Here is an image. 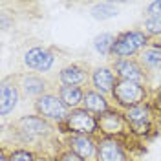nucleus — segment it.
<instances>
[{"label":"nucleus","mask_w":161,"mask_h":161,"mask_svg":"<svg viewBox=\"0 0 161 161\" xmlns=\"http://www.w3.org/2000/svg\"><path fill=\"white\" fill-rule=\"evenodd\" d=\"M115 103L123 106V108H134L143 104V101L147 97V92L141 86V82H134V80H123L119 79L115 82V88L112 92Z\"/></svg>","instance_id":"nucleus-1"},{"label":"nucleus","mask_w":161,"mask_h":161,"mask_svg":"<svg viewBox=\"0 0 161 161\" xmlns=\"http://www.w3.org/2000/svg\"><path fill=\"white\" fill-rule=\"evenodd\" d=\"M147 42H148V37L143 31H125L115 39L112 55L119 59H128L132 55H136L141 48H145Z\"/></svg>","instance_id":"nucleus-2"},{"label":"nucleus","mask_w":161,"mask_h":161,"mask_svg":"<svg viewBox=\"0 0 161 161\" xmlns=\"http://www.w3.org/2000/svg\"><path fill=\"white\" fill-rule=\"evenodd\" d=\"M66 126L68 130L77 134V136H86V134H93L99 126V121L92 115L86 108H75L68 114L66 117Z\"/></svg>","instance_id":"nucleus-3"},{"label":"nucleus","mask_w":161,"mask_h":161,"mask_svg":"<svg viewBox=\"0 0 161 161\" xmlns=\"http://www.w3.org/2000/svg\"><path fill=\"white\" fill-rule=\"evenodd\" d=\"M35 108L39 112V115L42 117H48L53 121H62L68 117V112H66V104L60 101V97L55 95H40L37 103H35Z\"/></svg>","instance_id":"nucleus-4"},{"label":"nucleus","mask_w":161,"mask_h":161,"mask_svg":"<svg viewBox=\"0 0 161 161\" xmlns=\"http://www.w3.org/2000/svg\"><path fill=\"white\" fill-rule=\"evenodd\" d=\"M53 59L55 57H53L51 51L44 50V48H39V46L28 50L26 55H24L26 66L31 68V70H37V71H48L51 68V64H53Z\"/></svg>","instance_id":"nucleus-5"},{"label":"nucleus","mask_w":161,"mask_h":161,"mask_svg":"<svg viewBox=\"0 0 161 161\" xmlns=\"http://www.w3.org/2000/svg\"><path fill=\"white\" fill-rule=\"evenodd\" d=\"M126 119L132 125V130L137 132V134H145L148 130V121H150V108L139 104V106H134L126 110Z\"/></svg>","instance_id":"nucleus-6"},{"label":"nucleus","mask_w":161,"mask_h":161,"mask_svg":"<svg viewBox=\"0 0 161 161\" xmlns=\"http://www.w3.org/2000/svg\"><path fill=\"white\" fill-rule=\"evenodd\" d=\"M17 126H19V130L22 132V134H26L28 137H37V136H42V134H46V132L50 130V125L42 119V117H39V115L22 117V119H19Z\"/></svg>","instance_id":"nucleus-7"},{"label":"nucleus","mask_w":161,"mask_h":161,"mask_svg":"<svg viewBox=\"0 0 161 161\" xmlns=\"http://www.w3.org/2000/svg\"><path fill=\"white\" fill-rule=\"evenodd\" d=\"M114 70L117 71V75H119L123 80L141 82V80L145 79V73H143V70H141V66L132 59H119L117 62H115Z\"/></svg>","instance_id":"nucleus-8"},{"label":"nucleus","mask_w":161,"mask_h":161,"mask_svg":"<svg viewBox=\"0 0 161 161\" xmlns=\"http://www.w3.org/2000/svg\"><path fill=\"white\" fill-rule=\"evenodd\" d=\"M97 159L99 161H126L125 152L117 141L114 139H104L99 143L97 148Z\"/></svg>","instance_id":"nucleus-9"},{"label":"nucleus","mask_w":161,"mask_h":161,"mask_svg":"<svg viewBox=\"0 0 161 161\" xmlns=\"http://www.w3.org/2000/svg\"><path fill=\"white\" fill-rule=\"evenodd\" d=\"M19 103V90L15 84H9V82H2L0 86V114L2 115H8L15 110Z\"/></svg>","instance_id":"nucleus-10"},{"label":"nucleus","mask_w":161,"mask_h":161,"mask_svg":"<svg viewBox=\"0 0 161 161\" xmlns=\"http://www.w3.org/2000/svg\"><path fill=\"white\" fill-rule=\"evenodd\" d=\"M92 82L95 86V90L101 92V93H108V92H114L115 88V75L110 68H97L92 75Z\"/></svg>","instance_id":"nucleus-11"},{"label":"nucleus","mask_w":161,"mask_h":161,"mask_svg":"<svg viewBox=\"0 0 161 161\" xmlns=\"http://www.w3.org/2000/svg\"><path fill=\"white\" fill-rule=\"evenodd\" d=\"M70 147H71V150L75 152L77 156H80L82 159H88V158H92L95 154V145L86 136H71Z\"/></svg>","instance_id":"nucleus-12"},{"label":"nucleus","mask_w":161,"mask_h":161,"mask_svg":"<svg viewBox=\"0 0 161 161\" xmlns=\"http://www.w3.org/2000/svg\"><path fill=\"white\" fill-rule=\"evenodd\" d=\"M99 126L106 134H119L121 130H125V123L117 112H104L99 117Z\"/></svg>","instance_id":"nucleus-13"},{"label":"nucleus","mask_w":161,"mask_h":161,"mask_svg":"<svg viewBox=\"0 0 161 161\" xmlns=\"http://www.w3.org/2000/svg\"><path fill=\"white\" fill-rule=\"evenodd\" d=\"M59 77L64 86H77V84L86 80V71L77 64H71V66H66V68L60 70Z\"/></svg>","instance_id":"nucleus-14"},{"label":"nucleus","mask_w":161,"mask_h":161,"mask_svg":"<svg viewBox=\"0 0 161 161\" xmlns=\"http://www.w3.org/2000/svg\"><path fill=\"white\" fill-rule=\"evenodd\" d=\"M82 103H84V108L88 112H93V114L108 112V103H106V99L101 95L99 92H86Z\"/></svg>","instance_id":"nucleus-15"},{"label":"nucleus","mask_w":161,"mask_h":161,"mask_svg":"<svg viewBox=\"0 0 161 161\" xmlns=\"http://www.w3.org/2000/svg\"><path fill=\"white\" fill-rule=\"evenodd\" d=\"M141 62L148 70H159L161 68V46L159 44H152L148 48H145L143 53H141Z\"/></svg>","instance_id":"nucleus-16"},{"label":"nucleus","mask_w":161,"mask_h":161,"mask_svg":"<svg viewBox=\"0 0 161 161\" xmlns=\"http://www.w3.org/2000/svg\"><path fill=\"white\" fill-rule=\"evenodd\" d=\"M59 97H60V101L66 104V108H68V106L73 108V106H77L79 103H82L84 93H82V90H80L79 86H60Z\"/></svg>","instance_id":"nucleus-17"},{"label":"nucleus","mask_w":161,"mask_h":161,"mask_svg":"<svg viewBox=\"0 0 161 161\" xmlns=\"http://www.w3.org/2000/svg\"><path fill=\"white\" fill-rule=\"evenodd\" d=\"M115 39H117V37H114L112 33H101V35H97V37L93 39V48L99 51L101 55L108 57V55H112Z\"/></svg>","instance_id":"nucleus-18"},{"label":"nucleus","mask_w":161,"mask_h":161,"mask_svg":"<svg viewBox=\"0 0 161 161\" xmlns=\"http://www.w3.org/2000/svg\"><path fill=\"white\" fill-rule=\"evenodd\" d=\"M22 88H24V93L28 97H35V95H40L44 88H46V82L40 79V77H35V75H28L22 80Z\"/></svg>","instance_id":"nucleus-19"},{"label":"nucleus","mask_w":161,"mask_h":161,"mask_svg":"<svg viewBox=\"0 0 161 161\" xmlns=\"http://www.w3.org/2000/svg\"><path fill=\"white\" fill-rule=\"evenodd\" d=\"M117 15V8L110 2H101L92 8V17L95 20H108Z\"/></svg>","instance_id":"nucleus-20"},{"label":"nucleus","mask_w":161,"mask_h":161,"mask_svg":"<svg viewBox=\"0 0 161 161\" xmlns=\"http://www.w3.org/2000/svg\"><path fill=\"white\" fill-rule=\"evenodd\" d=\"M145 30L150 35H161V17H148L145 20Z\"/></svg>","instance_id":"nucleus-21"},{"label":"nucleus","mask_w":161,"mask_h":161,"mask_svg":"<svg viewBox=\"0 0 161 161\" xmlns=\"http://www.w3.org/2000/svg\"><path fill=\"white\" fill-rule=\"evenodd\" d=\"M8 161H35V156L28 150H15Z\"/></svg>","instance_id":"nucleus-22"},{"label":"nucleus","mask_w":161,"mask_h":161,"mask_svg":"<svg viewBox=\"0 0 161 161\" xmlns=\"http://www.w3.org/2000/svg\"><path fill=\"white\" fill-rule=\"evenodd\" d=\"M148 15L150 17H161V0H156L148 6Z\"/></svg>","instance_id":"nucleus-23"},{"label":"nucleus","mask_w":161,"mask_h":161,"mask_svg":"<svg viewBox=\"0 0 161 161\" xmlns=\"http://www.w3.org/2000/svg\"><path fill=\"white\" fill-rule=\"evenodd\" d=\"M59 161H86V159H82V158H80V156H77L73 150H70V152H64V154L60 156Z\"/></svg>","instance_id":"nucleus-24"},{"label":"nucleus","mask_w":161,"mask_h":161,"mask_svg":"<svg viewBox=\"0 0 161 161\" xmlns=\"http://www.w3.org/2000/svg\"><path fill=\"white\" fill-rule=\"evenodd\" d=\"M156 106H158V110H161V93L156 97Z\"/></svg>","instance_id":"nucleus-25"}]
</instances>
